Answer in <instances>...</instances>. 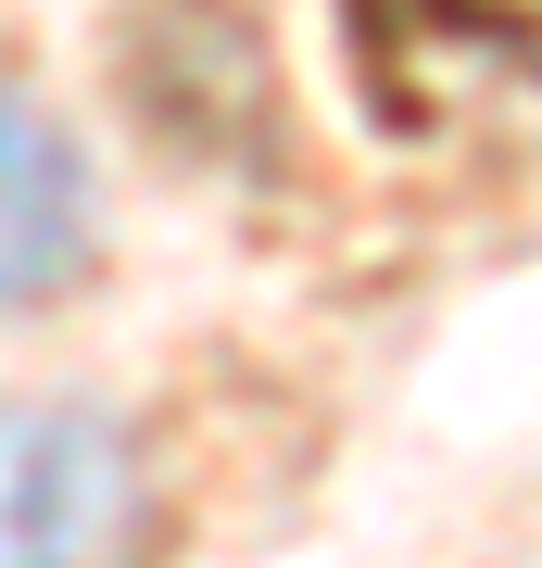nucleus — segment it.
Listing matches in <instances>:
<instances>
[{"label":"nucleus","mask_w":542,"mask_h":568,"mask_svg":"<svg viewBox=\"0 0 542 568\" xmlns=\"http://www.w3.org/2000/svg\"><path fill=\"white\" fill-rule=\"evenodd\" d=\"M140 455L89 405H0V568H126Z\"/></svg>","instance_id":"obj_1"},{"label":"nucleus","mask_w":542,"mask_h":568,"mask_svg":"<svg viewBox=\"0 0 542 568\" xmlns=\"http://www.w3.org/2000/svg\"><path fill=\"white\" fill-rule=\"evenodd\" d=\"M76 265H89V178L63 152V126L25 89H0V316L51 304Z\"/></svg>","instance_id":"obj_2"}]
</instances>
